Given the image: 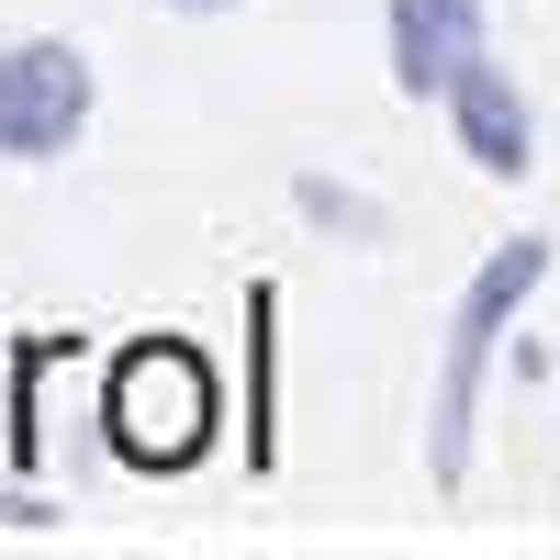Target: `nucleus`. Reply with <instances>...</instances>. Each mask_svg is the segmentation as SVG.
Returning a JSON list of instances; mask_svg holds the SVG:
<instances>
[{"label":"nucleus","mask_w":560,"mask_h":560,"mask_svg":"<svg viewBox=\"0 0 560 560\" xmlns=\"http://www.w3.org/2000/svg\"><path fill=\"white\" fill-rule=\"evenodd\" d=\"M102 427H113L124 471H191L213 448V370H202V348L135 337L113 359V382H102Z\"/></svg>","instance_id":"f257e3e1"},{"label":"nucleus","mask_w":560,"mask_h":560,"mask_svg":"<svg viewBox=\"0 0 560 560\" xmlns=\"http://www.w3.org/2000/svg\"><path fill=\"white\" fill-rule=\"evenodd\" d=\"M549 280V236H516V247H493L471 269V292H459L448 314V370H438V415H427V471L438 493H459V471H471V404H482V370H493V337L516 325V303Z\"/></svg>","instance_id":"f03ea898"},{"label":"nucleus","mask_w":560,"mask_h":560,"mask_svg":"<svg viewBox=\"0 0 560 560\" xmlns=\"http://www.w3.org/2000/svg\"><path fill=\"white\" fill-rule=\"evenodd\" d=\"M79 124H90V57L68 34H23V45H0V158H68L79 147Z\"/></svg>","instance_id":"7ed1b4c3"},{"label":"nucleus","mask_w":560,"mask_h":560,"mask_svg":"<svg viewBox=\"0 0 560 560\" xmlns=\"http://www.w3.org/2000/svg\"><path fill=\"white\" fill-rule=\"evenodd\" d=\"M482 57V0H393V90L448 102V79Z\"/></svg>","instance_id":"20e7f679"},{"label":"nucleus","mask_w":560,"mask_h":560,"mask_svg":"<svg viewBox=\"0 0 560 560\" xmlns=\"http://www.w3.org/2000/svg\"><path fill=\"white\" fill-rule=\"evenodd\" d=\"M448 135H459V158H471V168H493V179H527L538 158V124H527V102H516V79H504L493 57H471V68H459L448 79Z\"/></svg>","instance_id":"39448f33"},{"label":"nucleus","mask_w":560,"mask_h":560,"mask_svg":"<svg viewBox=\"0 0 560 560\" xmlns=\"http://www.w3.org/2000/svg\"><path fill=\"white\" fill-rule=\"evenodd\" d=\"M292 202H303L314 224H337V236H382V202H359V191H337V179H292Z\"/></svg>","instance_id":"423d86ee"},{"label":"nucleus","mask_w":560,"mask_h":560,"mask_svg":"<svg viewBox=\"0 0 560 560\" xmlns=\"http://www.w3.org/2000/svg\"><path fill=\"white\" fill-rule=\"evenodd\" d=\"M168 12H236V0H168Z\"/></svg>","instance_id":"0eeeda50"}]
</instances>
